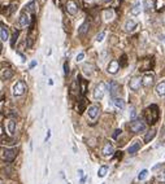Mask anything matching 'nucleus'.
I'll return each mask as SVG.
<instances>
[{
    "instance_id": "1",
    "label": "nucleus",
    "mask_w": 165,
    "mask_h": 184,
    "mask_svg": "<svg viewBox=\"0 0 165 184\" xmlns=\"http://www.w3.org/2000/svg\"><path fill=\"white\" fill-rule=\"evenodd\" d=\"M144 118L150 125H153L155 122H157V119H159V108L156 107L155 104L150 105V107L144 110Z\"/></svg>"
},
{
    "instance_id": "2",
    "label": "nucleus",
    "mask_w": 165,
    "mask_h": 184,
    "mask_svg": "<svg viewBox=\"0 0 165 184\" xmlns=\"http://www.w3.org/2000/svg\"><path fill=\"white\" fill-rule=\"evenodd\" d=\"M129 130L131 131V132H135V134L143 132V131H146V123L142 119H134L131 123H130Z\"/></svg>"
},
{
    "instance_id": "3",
    "label": "nucleus",
    "mask_w": 165,
    "mask_h": 184,
    "mask_svg": "<svg viewBox=\"0 0 165 184\" xmlns=\"http://www.w3.org/2000/svg\"><path fill=\"white\" fill-rule=\"evenodd\" d=\"M28 90V87H26V84L22 82V81H18V82H16L12 87V93L13 96H21L25 93V91Z\"/></svg>"
},
{
    "instance_id": "4",
    "label": "nucleus",
    "mask_w": 165,
    "mask_h": 184,
    "mask_svg": "<svg viewBox=\"0 0 165 184\" xmlns=\"http://www.w3.org/2000/svg\"><path fill=\"white\" fill-rule=\"evenodd\" d=\"M78 9H80V7H78V4L74 2V0H66V4H65V11L70 16H74L77 14Z\"/></svg>"
},
{
    "instance_id": "5",
    "label": "nucleus",
    "mask_w": 165,
    "mask_h": 184,
    "mask_svg": "<svg viewBox=\"0 0 165 184\" xmlns=\"http://www.w3.org/2000/svg\"><path fill=\"white\" fill-rule=\"evenodd\" d=\"M104 93H106V84L99 83L94 90V99L95 100H101L104 97Z\"/></svg>"
},
{
    "instance_id": "6",
    "label": "nucleus",
    "mask_w": 165,
    "mask_h": 184,
    "mask_svg": "<svg viewBox=\"0 0 165 184\" xmlns=\"http://www.w3.org/2000/svg\"><path fill=\"white\" fill-rule=\"evenodd\" d=\"M16 156H17V153L13 149H3V152H2L3 160L7 161V162H12L16 158Z\"/></svg>"
},
{
    "instance_id": "7",
    "label": "nucleus",
    "mask_w": 165,
    "mask_h": 184,
    "mask_svg": "<svg viewBox=\"0 0 165 184\" xmlns=\"http://www.w3.org/2000/svg\"><path fill=\"white\" fill-rule=\"evenodd\" d=\"M153 81H155V75L152 73H146L142 77V86L143 87H151L153 84Z\"/></svg>"
},
{
    "instance_id": "8",
    "label": "nucleus",
    "mask_w": 165,
    "mask_h": 184,
    "mask_svg": "<svg viewBox=\"0 0 165 184\" xmlns=\"http://www.w3.org/2000/svg\"><path fill=\"white\" fill-rule=\"evenodd\" d=\"M118 69H120L118 61H117V60H112L111 62H109V65H108V67H107V72H108L109 74H112V75H115V74H117Z\"/></svg>"
},
{
    "instance_id": "9",
    "label": "nucleus",
    "mask_w": 165,
    "mask_h": 184,
    "mask_svg": "<svg viewBox=\"0 0 165 184\" xmlns=\"http://www.w3.org/2000/svg\"><path fill=\"white\" fill-rule=\"evenodd\" d=\"M101 153L104 157H111L112 154L115 153V147L112 145V143H106L101 149Z\"/></svg>"
},
{
    "instance_id": "10",
    "label": "nucleus",
    "mask_w": 165,
    "mask_h": 184,
    "mask_svg": "<svg viewBox=\"0 0 165 184\" xmlns=\"http://www.w3.org/2000/svg\"><path fill=\"white\" fill-rule=\"evenodd\" d=\"M87 113H89V118L90 119H96V117L99 116V107L98 105H91V107H89L87 109Z\"/></svg>"
},
{
    "instance_id": "11",
    "label": "nucleus",
    "mask_w": 165,
    "mask_h": 184,
    "mask_svg": "<svg viewBox=\"0 0 165 184\" xmlns=\"http://www.w3.org/2000/svg\"><path fill=\"white\" fill-rule=\"evenodd\" d=\"M141 86H142V79H141V78H133V79L129 82L130 90H133V91H138L141 88Z\"/></svg>"
},
{
    "instance_id": "12",
    "label": "nucleus",
    "mask_w": 165,
    "mask_h": 184,
    "mask_svg": "<svg viewBox=\"0 0 165 184\" xmlns=\"http://www.w3.org/2000/svg\"><path fill=\"white\" fill-rule=\"evenodd\" d=\"M108 88H109V95L112 96L113 99H116V95L120 90V86L117 84V82H111L108 83Z\"/></svg>"
},
{
    "instance_id": "13",
    "label": "nucleus",
    "mask_w": 165,
    "mask_h": 184,
    "mask_svg": "<svg viewBox=\"0 0 165 184\" xmlns=\"http://www.w3.org/2000/svg\"><path fill=\"white\" fill-rule=\"evenodd\" d=\"M18 22H20V25L22 26V27H26V26H29V23H30V17H29V14L26 13V12L21 13L20 18H18Z\"/></svg>"
},
{
    "instance_id": "14",
    "label": "nucleus",
    "mask_w": 165,
    "mask_h": 184,
    "mask_svg": "<svg viewBox=\"0 0 165 184\" xmlns=\"http://www.w3.org/2000/svg\"><path fill=\"white\" fill-rule=\"evenodd\" d=\"M142 9H143V4H142L141 2H137V3L133 5L131 9H130V13H131L133 16H138V14H141Z\"/></svg>"
},
{
    "instance_id": "15",
    "label": "nucleus",
    "mask_w": 165,
    "mask_h": 184,
    "mask_svg": "<svg viewBox=\"0 0 165 184\" xmlns=\"http://www.w3.org/2000/svg\"><path fill=\"white\" fill-rule=\"evenodd\" d=\"M137 21H134L133 18H129L126 22H125V25H124V29L126 30V31H133V30H135V27H137Z\"/></svg>"
},
{
    "instance_id": "16",
    "label": "nucleus",
    "mask_w": 165,
    "mask_h": 184,
    "mask_svg": "<svg viewBox=\"0 0 165 184\" xmlns=\"http://www.w3.org/2000/svg\"><path fill=\"white\" fill-rule=\"evenodd\" d=\"M139 148H141V142L139 140H135V142L129 147L127 152H129V154H135L138 151H139Z\"/></svg>"
},
{
    "instance_id": "17",
    "label": "nucleus",
    "mask_w": 165,
    "mask_h": 184,
    "mask_svg": "<svg viewBox=\"0 0 165 184\" xmlns=\"http://www.w3.org/2000/svg\"><path fill=\"white\" fill-rule=\"evenodd\" d=\"M156 95H157L159 97H164L165 96V81L160 82L156 86Z\"/></svg>"
},
{
    "instance_id": "18",
    "label": "nucleus",
    "mask_w": 165,
    "mask_h": 184,
    "mask_svg": "<svg viewBox=\"0 0 165 184\" xmlns=\"http://www.w3.org/2000/svg\"><path fill=\"white\" fill-rule=\"evenodd\" d=\"M0 38H2L3 42H7L9 39V31H8V27L4 25H2V29H0Z\"/></svg>"
},
{
    "instance_id": "19",
    "label": "nucleus",
    "mask_w": 165,
    "mask_h": 184,
    "mask_svg": "<svg viewBox=\"0 0 165 184\" xmlns=\"http://www.w3.org/2000/svg\"><path fill=\"white\" fill-rule=\"evenodd\" d=\"M13 77V70L11 69H3L2 70V81H8Z\"/></svg>"
},
{
    "instance_id": "20",
    "label": "nucleus",
    "mask_w": 165,
    "mask_h": 184,
    "mask_svg": "<svg viewBox=\"0 0 165 184\" xmlns=\"http://www.w3.org/2000/svg\"><path fill=\"white\" fill-rule=\"evenodd\" d=\"M113 17H115V12H113V9H106V11L103 12V18L106 20V21L113 20Z\"/></svg>"
},
{
    "instance_id": "21",
    "label": "nucleus",
    "mask_w": 165,
    "mask_h": 184,
    "mask_svg": "<svg viewBox=\"0 0 165 184\" xmlns=\"http://www.w3.org/2000/svg\"><path fill=\"white\" fill-rule=\"evenodd\" d=\"M113 105L117 110H124L125 109V101L122 99H115L113 100Z\"/></svg>"
},
{
    "instance_id": "22",
    "label": "nucleus",
    "mask_w": 165,
    "mask_h": 184,
    "mask_svg": "<svg viewBox=\"0 0 165 184\" xmlns=\"http://www.w3.org/2000/svg\"><path fill=\"white\" fill-rule=\"evenodd\" d=\"M155 136H156V130H150L146 134V136H144V142H146V143H150Z\"/></svg>"
},
{
    "instance_id": "23",
    "label": "nucleus",
    "mask_w": 165,
    "mask_h": 184,
    "mask_svg": "<svg viewBox=\"0 0 165 184\" xmlns=\"http://www.w3.org/2000/svg\"><path fill=\"white\" fill-rule=\"evenodd\" d=\"M107 172H108V166L103 165V166H100L99 170H98V177L99 178H104L107 175Z\"/></svg>"
},
{
    "instance_id": "24",
    "label": "nucleus",
    "mask_w": 165,
    "mask_h": 184,
    "mask_svg": "<svg viewBox=\"0 0 165 184\" xmlns=\"http://www.w3.org/2000/svg\"><path fill=\"white\" fill-rule=\"evenodd\" d=\"M8 131H9L11 135H14V132H16V122H14V119H11L9 122H8Z\"/></svg>"
},
{
    "instance_id": "25",
    "label": "nucleus",
    "mask_w": 165,
    "mask_h": 184,
    "mask_svg": "<svg viewBox=\"0 0 165 184\" xmlns=\"http://www.w3.org/2000/svg\"><path fill=\"white\" fill-rule=\"evenodd\" d=\"M89 26H90V23H89L87 21H86V22H83V23L81 25V27L78 29V34H80V35H83L86 31L89 30Z\"/></svg>"
},
{
    "instance_id": "26",
    "label": "nucleus",
    "mask_w": 165,
    "mask_h": 184,
    "mask_svg": "<svg viewBox=\"0 0 165 184\" xmlns=\"http://www.w3.org/2000/svg\"><path fill=\"white\" fill-rule=\"evenodd\" d=\"M26 11L30 12V13H35L37 12V8H35V2H30L28 5H26Z\"/></svg>"
},
{
    "instance_id": "27",
    "label": "nucleus",
    "mask_w": 165,
    "mask_h": 184,
    "mask_svg": "<svg viewBox=\"0 0 165 184\" xmlns=\"http://www.w3.org/2000/svg\"><path fill=\"white\" fill-rule=\"evenodd\" d=\"M83 73H85L86 75H91V73H92V65L85 64V65H83Z\"/></svg>"
},
{
    "instance_id": "28",
    "label": "nucleus",
    "mask_w": 165,
    "mask_h": 184,
    "mask_svg": "<svg viewBox=\"0 0 165 184\" xmlns=\"http://www.w3.org/2000/svg\"><path fill=\"white\" fill-rule=\"evenodd\" d=\"M143 8L146 9V12H150V11L152 9V0H144Z\"/></svg>"
},
{
    "instance_id": "29",
    "label": "nucleus",
    "mask_w": 165,
    "mask_h": 184,
    "mask_svg": "<svg viewBox=\"0 0 165 184\" xmlns=\"http://www.w3.org/2000/svg\"><path fill=\"white\" fill-rule=\"evenodd\" d=\"M80 79V83H81V93L85 95L86 93V84H87V82H86L85 79H81V78H78Z\"/></svg>"
},
{
    "instance_id": "30",
    "label": "nucleus",
    "mask_w": 165,
    "mask_h": 184,
    "mask_svg": "<svg viewBox=\"0 0 165 184\" xmlns=\"http://www.w3.org/2000/svg\"><path fill=\"white\" fill-rule=\"evenodd\" d=\"M104 38H106V32L101 31V32H99V34L96 35V38H95V40H96L98 43H100V42H103V40H104Z\"/></svg>"
},
{
    "instance_id": "31",
    "label": "nucleus",
    "mask_w": 165,
    "mask_h": 184,
    "mask_svg": "<svg viewBox=\"0 0 165 184\" xmlns=\"http://www.w3.org/2000/svg\"><path fill=\"white\" fill-rule=\"evenodd\" d=\"M18 34H20V31H14V32H13V35H12V40H11V46H12V47H14V43L17 42Z\"/></svg>"
},
{
    "instance_id": "32",
    "label": "nucleus",
    "mask_w": 165,
    "mask_h": 184,
    "mask_svg": "<svg viewBox=\"0 0 165 184\" xmlns=\"http://www.w3.org/2000/svg\"><path fill=\"white\" fill-rule=\"evenodd\" d=\"M77 174H78V177L81 178V184H85V182H86V178H85V175H83V170H82V169H78Z\"/></svg>"
},
{
    "instance_id": "33",
    "label": "nucleus",
    "mask_w": 165,
    "mask_h": 184,
    "mask_svg": "<svg viewBox=\"0 0 165 184\" xmlns=\"http://www.w3.org/2000/svg\"><path fill=\"white\" fill-rule=\"evenodd\" d=\"M147 174H148V171H147V170H142V171L139 172V175H138V179H139V180H143V179H146Z\"/></svg>"
},
{
    "instance_id": "34",
    "label": "nucleus",
    "mask_w": 165,
    "mask_h": 184,
    "mask_svg": "<svg viewBox=\"0 0 165 184\" xmlns=\"http://www.w3.org/2000/svg\"><path fill=\"white\" fill-rule=\"evenodd\" d=\"M157 180L161 182V183H165V171H161V172L157 175Z\"/></svg>"
},
{
    "instance_id": "35",
    "label": "nucleus",
    "mask_w": 165,
    "mask_h": 184,
    "mask_svg": "<svg viewBox=\"0 0 165 184\" xmlns=\"http://www.w3.org/2000/svg\"><path fill=\"white\" fill-rule=\"evenodd\" d=\"M85 58V53H83V52H81V53H78L77 55V57H75V61H77V62H81V61Z\"/></svg>"
},
{
    "instance_id": "36",
    "label": "nucleus",
    "mask_w": 165,
    "mask_h": 184,
    "mask_svg": "<svg viewBox=\"0 0 165 184\" xmlns=\"http://www.w3.org/2000/svg\"><path fill=\"white\" fill-rule=\"evenodd\" d=\"M135 116H137V113H135V109L134 108H131V109H130V118H135Z\"/></svg>"
},
{
    "instance_id": "37",
    "label": "nucleus",
    "mask_w": 165,
    "mask_h": 184,
    "mask_svg": "<svg viewBox=\"0 0 165 184\" xmlns=\"http://www.w3.org/2000/svg\"><path fill=\"white\" fill-rule=\"evenodd\" d=\"M68 73H69V65H68V62H65L64 64V74L68 75Z\"/></svg>"
},
{
    "instance_id": "38",
    "label": "nucleus",
    "mask_w": 165,
    "mask_h": 184,
    "mask_svg": "<svg viewBox=\"0 0 165 184\" xmlns=\"http://www.w3.org/2000/svg\"><path fill=\"white\" fill-rule=\"evenodd\" d=\"M49 136H51V130H48V131H47V135H46V139H44V142H46V143L49 140Z\"/></svg>"
},
{
    "instance_id": "39",
    "label": "nucleus",
    "mask_w": 165,
    "mask_h": 184,
    "mask_svg": "<svg viewBox=\"0 0 165 184\" xmlns=\"http://www.w3.org/2000/svg\"><path fill=\"white\" fill-rule=\"evenodd\" d=\"M35 65H37V61H31V62H30V69H31V67H34Z\"/></svg>"
},
{
    "instance_id": "40",
    "label": "nucleus",
    "mask_w": 165,
    "mask_h": 184,
    "mask_svg": "<svg viewBox=\"0 0 165 184\" xmlns=\"http://www.w3.org/2000/svg\"><path fill=\"white\" fill-rule=\"evenodd\" d=\"M118 134H121V130H116V131H115V135H113V136H115V137H117V135H118Z\"/></svg>"
},
{
    "instance_id": "41",
    "label": "nucleus",
    "mask_w": 165,
    "mask_h": 184,
    "mask_svg": "<svg viewBox=\"0 0 165 184\" xmlns=\"http://www.w3.org/2000/svg\"><path fill=\"white\" fill-rule=\"evenodd\" d=\"M162 23L165 25V14H164V17H162Z\"/></svg>"
},
{
    "instance_id": "42",
    "label": "nucleus",
    "mask_w": 165,
    "mask_h": 184,
    "mask_svg": "<svg viewBox=\"0 0 165 184\" xmlns=\"http://www.w3.org/2000/svg\"><path fill=\"white\" fill-rule=\"evenodd\" d=\"M104 2H106V3H108V2H111V0H104Z\"/></svg>"
},
{
    "instance_id": "43",
    "label": "nucleus",
    "mask_w": 165,
    "mask_h": 184,
    "mask_svg": "<svg viewBox=\"0 0 165 184\" xmlns=\"http://www.w3.org/2000/svg\"><path fill=\"white\" fill-rule=\"evenodd\" d=\"M86 2H90V0H86Z\"/></svg>"
}]
</instances>
